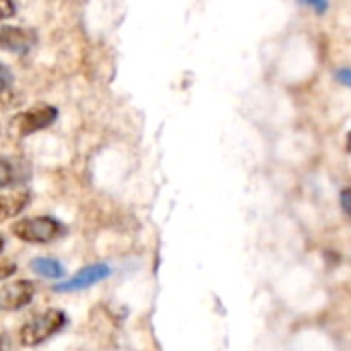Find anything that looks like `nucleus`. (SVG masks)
Listing matches in <instances>:
<instances>
[{
	"instance_id": "1",
	"label": "nucleus",
	"mask_w": 351,
	"mask_h": 351,
	"mask_svg": "<svg viewBox=\"0 0 351 351\" xmlns=\"http://www.w3.org/2000/svg\"><path fill=\"white\" fill-rule=\"evenodd\" d=\"M64 324H66V316L62 310H46V312L29 318L21 326V330H19L21 343L27 347L40 345L46 339H50L52 335H56Z\"/></svg>"
},
{
	"instance_id": "2",
	"label": "nucleus",
	"mask_w": 351,
	"mask_h": 351,
	"mask_svg": "<svg viewBox=\"0 0 351 351\" xmlns=\"http://www.w3.org/2000/svg\"><path fill=\"white\" fill-rule=\"evenodd\" d=\"M19 240L23 242H32V244H46L56 240L58 236H62L64 228L60 221L52 219V217H29V219H21L13 226L11 230Z\"/></svg>"
},
{
	"instance_id": "3",
	"label": "nucleus",
	"mask_w": 351,
	"mask_h": 351,
	"mask_svg": "<svg viewBox=\"0 0 351 351\" xmlns=\"http://www.w3.org/2000/svg\"><path fill=\"white\" fill-rule=\"evenodd\" d=\"M58 112L56 108L52 106H40V108H32L19 116L13 118L11 122V130L17 134V136H27L36 130H42V128H48L54 120H56Z\"/></svg>"
},
{
	"instance_id": "4",
	"label": "nucleus",
	"mask_w": 351,
	"mask_h": 351,
	"mask_svg": "<svg viewBox=\"0 0 351 351\" xmlns=\"http://www.w3.org/2000/svg\"><path fill=\"white\" fill-rule=\"evenodd\" d=\"M36 42H38V36L32 29L15 27V25L0 27V50H5V52L27 54L29 50H34Z\"/></svg>"
},
{
	"instance_id": "5",
	"label": "nucleus",
	"mask_w": 351,
	"mask_h": 351,
	"mask_svg": "<svg viewBox=\"0 0 351 351\" xmlns=\"http://www.w3.org/2000/svg\"><path fill=\"white\" fill-rule=\"evenodd\" d=\"M36 295V285L27 279L15 281V283H7L0 291V308L5 310H21L25 306L32 304Z\"/></svg>"
},
{
	"instance_id": "6",
	"label": "nucleus",
	"mask_w": 351,
	"mask_h": 351,
	"mask_svg": "<svg viewBox=\"0 0 351 351\" xmlns=\"http://www.w3.org/2000/svg\"><path fill=\"white\" fill-rule=\"evenodd\" d=\"M32 178V169L23 159L0 157V189L25 184Z\"/></svg>"
},
{
	"instance_id": "7",
	"label": "nucleus",
	"mask_w": 351,
	"mask_h": 351,
	"mask_svg": "<svg viewBox=\"0 0 351 351\" xmlns=\"http://www.w3.org/2000/svg\"><path fill=\"white\" fill-rule=\"evenodd\" d=\"M108 275H110V267L108 265H89L85 269H81L69 281L54 285V291H79V289H85V287L106 279Z\"/></svg>"
},
{
	"instance_id": "8",
	"label": "nucleus",
	"mask_w": 351,
	"mask_h": 351,
	"mask_svg": "<svg viewBox=\"0 0 351 351\" xmlns=\"http://www.w3.org/2000/svg\"><path fill=\"white\" fill-rule=\"evenodd\" d=\"M32 201V193L27 189H19L7 195H0V217H15L19 215Z\"/></svg>"
},
{
	"instance_id": "9",
	"label": "nucleus",
	"mask_w": 351,
	"mask_h": 351,
	"mask_svg": "<svg viewBox=\"0 0 351 351\" xmlns=\"http://www.w3.org/2000/svg\"><path fill=\"white\" fill-rule=\"evenodd\" d=\"M32 269L38 275L46 277V279H58V277L64 275V267L56 258H34L32 261Z\"/></svg>"
},
{
	"instance_id": "10",
	"label": "nucleus",
	"mask_w": 351,
	"mask_h": 351,
	"mask_svg": "<svg viewBox=\"0 0 351 351\" xmlns=\"http://www.w3.org/2000/svg\"><path fill=\"white\" fill-rule=\"evenodd\" d=\"M11 85H13V75H11V71H9L5 64H0V93L7 91Z\"/></svg>"
},
{
	"instance_id": "11",
	"label": "nucleus",
	"mask_w": 351,
	"mask_h": 351,
	"mask_svg": "<svg viewBox=\"0 0 351 351\" xmlns=\"http://www.w3.org/2000/svg\"><path fill=\"white\" fill-rule=\"evenodd\" d=\"M15 15V3L13 0H0V21L11 19Z\"/></svg>"
},
{
	"instance_id": "12",
	"label": "nucleus",
	"mask_w": 351,
	"mask_h": 351,
	"mask_svg": "<svg viewBox=\"0 0 351 351\" xmlns=\"http://www.w3.org/2000/svg\"><path fill=\"white\" fill-rule=\"evenodd\" d=\"M17 271V265L13 261H5V263H0V281H5L9 279L11 275H15Z\"/></svg>"
},
{
	"instance_id": "13",
	"label": "nucleus",
	"mask_w": 351,
	"mask_h": 351,
	"mask_svg": "<svg viewBox=\"0 0 351 351\" xmlns=\"http://www.w3.org/2000/svg\"><path fill=\"white\" fill-rule=\"evenodd\" d=\"M339 201H341V209L345 211V215L351 219V189H345V191H341V197H339Z\"/></svg>"
},
{
	"instance_id": "14",
	"label": "nucleus",
	"mask_w": 351,
	"mask_h": 351,
	"mask_svg": "<svg viewBox=\"0 0 351 351\" xmlns=\"http://www.w3.org/2000/svg\"><path fill=\"white\" fill-rule=\"evenodd\" d=\"M302 3H306L308 7H312L316 13H324L326 11V7H328V3H326V0H302Z\"/></svg>"
},
{
	"instance_id": "15",
	"label": "nucleus",
	"mask_w": 351,
	"mask_h": 351,
	"mask_svg": "<svg viewBox=\"0 0 351 351\" xmlns=\"http://www.w3.org/2000/svg\"><path fill=\"white\" fill-rule=\"evenodd\" d=\"M337 79H339L343 85L351 87V69H341V71H337Z\"/></svg>"
},
{
	"instance_id": "16",
	"label": "nucleus",
	"mask_w": 351,
	"mask_h": 351,
	"mask_svg": "<svg viewBox=\"0 0 351 351\" xmlns=\"http://www.w3.org/2000/svg\"><path fill=\"white\" fill-rule=\"evenodd\" d=\"M347 151L351 153V132L347 134Z\"/></svg>"
},
{
	"instance_id": "17",
	"label": "nucleus",
	"mask_w": 351,
	"mask_h": 351,
	"mask_svg": "<svg viewBox=\"0 0 351 351\" xmlns=\"http://www.w3.org/2000/svg\"><path fill=\"white\" fill-rule=\"evenodd\" d=\"M3 248H5V240L0 238V252H3Z\"/></svg>"
},
{
	"instance_id": "18",
	"label": "nucleus",
	"mask_w": 351,
	"mask_h": 351,
	"mask_svg": "<svg viewBox=\"0 0 351 351\" xmlns=\"http://www.w3.org/2000/svg\"><path fill=\"white\" fill-rule=\"evenodd\" d=\"M0 351H5V343H3V337H0Z\"/></svg>"
}]
</instances>
